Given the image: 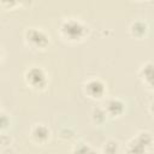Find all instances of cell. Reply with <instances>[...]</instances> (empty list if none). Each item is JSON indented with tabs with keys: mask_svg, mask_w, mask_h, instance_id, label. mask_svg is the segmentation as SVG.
<instances>
[{
	"mask_svg": "<svg viewBox=\"0 0 154 154\" xmlns=\"http://www.w3.org/2000/svg\"><path fill=\"white\" fill-rule=\"evenodd\" d=\"M89 32V28L85 23H83L78 18L69 17L65 18L59 26L60 37L70 43H77L83 41Z\"/></svg>",
	"mask_w": 154,
	"mask_h": 154,
	"instance_id": "cell-1",
	"label": "cell"
},
{
	"mask_svg": "<svg viewBox=\"0 0 154 154\" xmlns=\"http://www.w3.org/2000/svg\"><path fill=\"white\" fill-rule=\"evenodd\" d=\"M24 42L32 49H45L49 45V36L41 28L29 26L24 31Z\"/></svg>",
	"mask_w": 154,
	"mask_h": 154,
	"instance_id": "cell-2",
	"label": "cell"
},
{
	"mask_svg": "<svg viewBox=\"0 0 154 154\" xmlns=\"http://www.w3.org/2000/svg\"><path fill=\"white\" fill-rule=\"evenodd\" d=\"M25 83L36 91H42L48 85V76L42 67L31 66L24 73Z\"/></svg>",
	"mask_w": 154,
	"mask_h": 154,
	"instance_id": "cell-3",
	"label": "cell"
},
{
	"mask_svg": "<svg viewBox=\"0 0 154 154\" xmlns=\"http://www.w3.org/2000/svg\"><path fill=\"white\" fill-rule=\"evenodd\" d=\"M83 91L87 97L91 100H101L106 95V84L96 77L89 78L83 84Z\"/></svg>",
	"mask_w": 154,
	"mask_h": 154,
	"instance_id": "cell-4",
	"label": "cell"
},
{
	"mask_svg": "<svg viewBox=\"0 0 154 154\" xmlns=\"http://www.w3.org/2000/svg\"><path fill=\"white\" fill-rule=\"evenodd\" d=\"M103 108L108 117L118 118L125 112V102L119 97H111L105 102Z\"/></svg>",
	"mask_w": 154,
	"mask_h": 154,
	"instance_id": "cell-5",
	"label": "cell"
},
{
	"mask_svg": "<svg viewBox=\"0 0 154 154\" xmlns=\"http://www.w3.org/2000/svg\"><path fill=\"white\" fill-rule=\"evenodd\" d=\"M30 137L38 144L46 143L51 137V130L45 124H34L30 129Z\"/></svg>",
	"mask_w": 154,
	"mask_h": 154,
	"instance_id": "cell-6",
	"label": "cell"
},
{
	"mask_svg": "<svg viewBox=\"0 0 154 154\" xmlns=\"http://www.w3.org/2000/svg\"><path fill=\"white\" fill-rule=\"evenodd\" d=\"M138 77L150 90H154V63L147 61L138 70Z\"/></svg>",
	"mask_w": 154,
	"mask_h": 154,
	"instance_id": "cell-7",
	"label": "cell"
},
{
	"mask_svg": "<svg viewBox=\"0 0 154 154\" xmlns=\"http://www.w3.org/2000/svg\"><path fill=\"white\" fill-rule=\"evenodd\" d=\"M148 23L143 19H135L129 26L130 35L135 38H143L148 32Z\"/></svg>",
	"mask_w": 154,
	"mask_h": 154,
	"instance_id": "cell-8",
	"label": "cell"
},
{
	"mask_svg": "<svg viewBox=\"0 0 154 154\" xmlns=\"http://www.w3.org/2000/svg\"><path fill=\"white\" fill-rule=\"evenodd\" d=\"M149 149L143 146L135 136L128 142L125 148V154H148Z\"/></svg>",
	"mask_w": 154,
	"mask_h": 154,
	"instance_id": "cell-9",
	"label": "cell"
},
{
	"mask_svg": "<svg viewBox=\"0 0 154 154\" xmlns=\"http://www.w3.org/2000/svg\"><path fill=\"white\" fill-rule=\"evenodd\" d=\"M108 116L105 111L103 107H94L91 111V120L97 124V125H102L106 120H107Z\"/></svg>",
	"mask_w": 154,
	"mask_h": 154,
	"instance_id": "cell-10",
	"label": "cell"
},
{
	"mask_svg": "<svg viewBox=\"0 0 154 154\" xmlns=\"http://www.w3.org/2000/svg\"><path fill=\"white\" fill-rule=\"evenodd\" d=\"M135 137H136L143 146H146L149 150L152 149V147H153V144H154V137H153V135H152L149 131L142 130V131L137 132Z\"/></svg>",
	"mask_w": 154,
	"mask_h": 154,
	"instance_id": "cell-11",
	"label": "cell"
},
{
	"mask_svg": "<svg viewBox=\"0 0 154 154\" xmlns=\"http://www.w3.org/2000/svg\"><path fill=\"white\" fill-rule=\"evenodd\" d=\"M101 153L102 154H119V143H118V141L112 140V138L107 140L103 143L102 148H101Z\"/></svg>",
	"mask_w": 154,
	"mask_h": 154,
	"instance_id": "cell-12",
	"label": "cell"
},
{
	"mask_svg": "<svg viewBox=\"0 0 154 154\" xmlns=\"http://www.w3.org/2000/svg\"><path fill=\"white\" fill-rule=\"evenodd\" d=\"M90 149H91V148H90L87 143L79 142V143H77V144L73 147V149H72V153H71V154H89Z\"/></svg>",
	"mask_w": 154,
	"mask_h": 154,
	"instance_id": "cell-13",
	"label": "cell"
},
{
	"mask_svg": "<svg viewBox=\"0 0 154 154\" xmlns=\"http://www.w3.org/2000/svg\"><path fill=\"white\" fill-rule=\"evenodd\" d=\"M0 124H1V131L4 132L7 128H8V125H10V118L7 117V114L4 112V111H1V116H0Z\"/></svg>",
	"mask_w": 154,
	"mask_h": 154,
	"instance_id": "cell-14",
	"label": "cell"
},
{
	"mask_svg": "<svg viewBox=\"0 0 154 154\" xmlns=\"http://www.w3.org/2000/svg\"><path fill=\"white\" fill-rule=\"evenodd\" d=\"M73 136V131L70 129V128H64L60 130V137L61 138H71Z\"/></svg>",
	"mask_w": 154,
	"mask_h": 154,
	"instance_id": "cell-15",
	"label": "cell"
},
{
	"mask_svg": "<svg viewBox=\"0 0 154 154\" xmlns=\"http://www.w3.org/2000/svg\"><path fill=\"white\" fill-rule=\"evenodd\" d=\"M149 112H150V113L154 116V100H153V101L149 103Z\"/></svg>",
	"mask_w": 154,
	"mask_h": 154,
	"instance_id": "cell-16",
	"label": "cell"
},
{
	"mask_svg": "<svg viewBox=\"0 0 154 154\" xmlns=\"http://www.w3.org/2000/svg\"><path fill=\"white\" fill-rule=\"evenodd\" d=\"M89 154H102L101 153V150H96V149H90V152H89Z\"/></svg>",
	"mask_w": 154,
	"mask_h": 154,
	"instance_id": "cell-17",
	"label": "cell"
}]
</instances>
